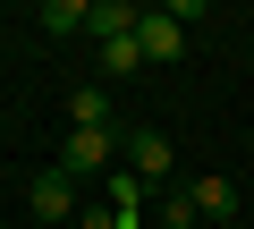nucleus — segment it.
I'll return each mask as SVG.
<instances>
[{
  "instance_id": "nucleus-1",
  "label": "nucleus",
  "mask_w": 254,
  "mask_h": 229,
  "mask_svg": "<svg viewBox=\"0 0 254 229\" xmlns=\"http://www.w3.org/2000/svg\"><path fill=\"white\" fill-rule=\"evenodd\" d=\"M119 128H68V145H60V161L51 170H68V178H93V170H119Z\"/></svg>"
},
{
  "instance_id": "nucleus-2",
  "label": "nucleus",
  "mask_w": 254,
  "mask_h": 229,
  "mask_svg": "<svg viewBox=\"0 0 254 229\" xmlns=\"http://www.w3.org/2000/svg\"><path fill=\"white\" fill-rule=\"evenodd\" d=\"M136 43H144V68H161V60L187 51V26H178L170 9H144V17H136Z\"/></svg>"
},
{
  "instance_id": "nucleus-3",
  "label": "nucleus",
  "mask_w": 254,
  "mask_h": 229,
  "mask_svg": "<svg viewBox=\"0 0 254 229\" xmlns=\"http://www.w3.org/2000/svg\"><path fill=\"white\" fill-rule=\"evenodd\" d=\"M26 204H34V221L60 229V221H76V178H68V170H43V178L26 187Z\"/></svg>"
},
{
  "instance_id": "nucleus-4",
  "label": "nucleus",
  "mask_w": 254,
  "mask_h": 229,
  "mask_svg": "<svg viewBox=\"0 0 254 229\" xmlns=\"http://www.w3.org/2000/svg\"><path fill=\"white\" fill-rule=\"evenodd\" d=\"M127 170H136L144 187H161L170 178V136L161 128H136V136H127Z\"/></svg>"
},
{
  "instance_id": "nucleus-5",
  "label": "nucleus",
  "mask_w": 254,
  "mask_h": 229,
  "mask_svg": "<svg viewBox=\"0 0 254 229\" xmlns=\"http://www.w3.org/2000/svg\"><path fill=\"white\" fill-rule=\"evenodd\" d=\"M187 204H195V221H212V229H229V221H237V187H229V178H195V187H187Z\"/></svg>"
},
{
  "instance_id": "nucleus-6",
  "label": "nucleus",
  "mask_w": 254,
  "mask_h": 229,
  "mask_svg": "<svg viewBox=\"0 0 254 229\" xmlns=\"http://www.w3.org/2000/svg\"><path fill=\"white\" fill-rule=\"evenodd\" d=\"M43 26L51 34H85L93 26V0H43Z\"/></svg>"
},
{
  "instance_id": "nucleus-7",
  "label": "nucleus",
  "mask_w": 254,
  "mask_h": 229,
  "mask_svg": "<svg viewBox=\"0 0 254 229\" xmlns=\"http://www.w3.org/2000/svg\"><path fill=\"white\" fill-rule=\"evenodd\" d=\"M68 128H110V93H102V85L68 93Z\"/></svg>"
},
{
  "instance_id": "nucleus-8",
  "label": "nucleus",
  "mask_w": 254,
  "mask_h": 229,
  "mask_svg": "<svg viewBox=\"0 0 254 229\" xmlns=\"http://www.w3.org/2000/svg\"><path fill=\"white\" fill-rule=\"evenodd\" d=\"M136 17H144V9H127V0H102V9H93V34H102V43H119V34H136Z\"/></svg>"
},
{
  "instance_id": "nucleus-9",
  "label": "nucleus",
  "mask_w": 254,
  "mask_h": 229,
  "mask_svg": "<svg viewBox=\"0 0 254 229\" xmlns=\"http://www.w3.org/2000/svg\"><path fill=\"white\" fill-rule=\"evenodd\" d=\"M136 68H144V43H136V34L102 43V76H136Z\"/></svg>"
},
{
  "instance_id": "nucleus-10",
  "label": "nucleus",
  "mask_w": 254,
  "mask_h": 229,
  "mask_svg": "<svg viewBox=\"0 0 254 229\" xmlns=\"http://www.w3.org/2000/svg\"><path fill=\"white\" fill-rule=\"evenodd\" d=\"M76 229H127V221H119L110 204H85V212H76Z\"/></svg>"
}]
</instances>
